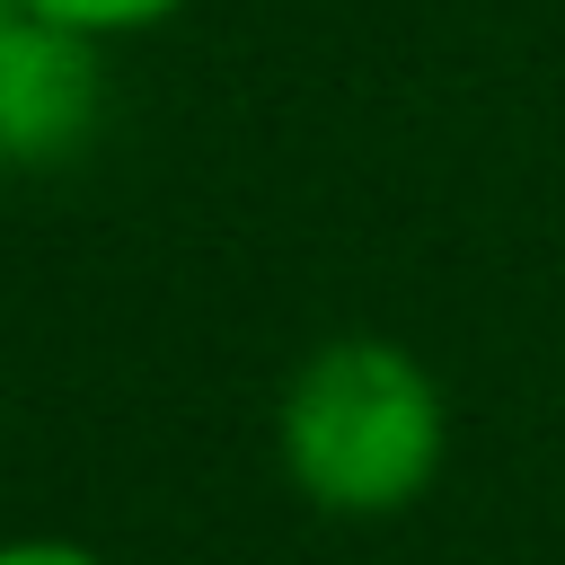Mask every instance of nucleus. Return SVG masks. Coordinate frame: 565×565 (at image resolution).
Returning <instances> with one entry per match:
<instances>
[{"mask_svg": "<svg viewBox=\"0 0 565 565\" xmlns=\"http://www.w3.org/2000/svg\"><path fill=\"white\" fill-rule=\"evenodd\" d=\"M0 565H115V556H97L88 539H62V530H18V539H0Z\"/></svg>", "mask_w": 565, "mask_h": 565, "instance_id": "20e7f679", "label": "nucleus"}, {"mask_svg": "<svg viewBox=\"0 0 565 565\" xmlns=\"http://www.w3.org/2000/svg\"><path fill=\"white\" fill-rule=\"evenodd\" d=\"M26 18H35V9H26V0H0V53H9V44H18V26H26Z\"/></svg>", "mask_w": 565, "mask_h": 565, "instance_id": "39448f33", "label": "nucleus"}, {"mask_svg": "<svg viewBox=\"0 0 565 565\" xmlns=\"http://www.w3.org/2000/svg\"><path fill=\"white\" fill-rule=\"evenodd\" d=\"M106 124V44L26 18L0 53V168H62Z\"/></svg>", "mask_w": 565, "mask_h": 565, "instance_id": "f03ea898", "label": "nucleus"}, {"mask_svg": "<svg viewBox=\"0 0 565 565\" xmlns=\"http://www.w3.org/2000/svg\"><path fill=\"white\" fill-rule=\"evenodd\" d=\"M274 459L300 503L335 521H388L433 494L450 459V397L397 335H327L282 380Z\"/></svg>", "mask_w": 565, "mask_h": 565, "instance_id": "f257e3e1", "label": "nucleus"}, {"mask_svg": "<svg viewBox=\"0 0 565 565\" xmlns=\"http://www.w3.org/2000/svg\"><path fill=\"white\" fill-rule=\"evenodd\" d=\"M35 18H53V26H79V35H97V44H115V35H150V26H168L177 9H194V0H26Z\"/></svg>", "mask_w": 565, "mask_h": 565, "instance_id": "7ed1b4c3", "label": "nucleus"}]
</instances>
